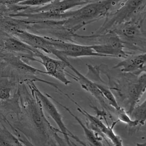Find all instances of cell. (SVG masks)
I'll list each match as a JSON object with an SVG mask.
<instances>
[{
    "instance_id": "7",
    "label": "cell",
    "mask_w": 146,
    "mask_h": 146,
    "mask_svg": "<svg viewBox=\"0 0 146 146\" xmlns=\"http://www.w3.org/2000/svg\"><path fill=\"white\" fill-rule=\"evenodd\" d=\"M35 57L40 59L38 62L42 64L45 70V74L51 76L60 81L65 85H68L71 82L67 77L66 68L68 64L61 60L54 59L46 55L37 50Z\"/></svg>"
},
{
    "instance_id": "5",
    "label": "cell",
    "mask_w": 146,
    "mask_h": 146,
    "mask_svg": "<svg viewBox=\"0 0 146 146\" xmlns=\"http://www.w3.org/2000/svg\"><path fill=\"white\" fill-rule=\"evenodd\" d=\"M52 49L51 54L66 63L68 58L85 57H107L96 52L92 45L81 44L51 38Z\"/></svg>"
},
{
    "instance_id": "23",
    "label": "cell",
    "mask_w": 146,
    "mask_h": 146,
    "mask_svg": "<svg viewBox=\"0 0 146 146\" xmlns=\"http://www.w3.org/2000/svg\"><path fill=\"white\" fill-rule=\"evenodd\" d=\"M119 121L118 120L113 123L111 127L108 126V130L105 134L110 140L114 145L116 146H122V141L119 136L116 134L113 131V128L117 123Z\"/></svg>"
},
{
    "instance_id": "11",
    "label": "cell",
    "mask_w": 146,
    "mask_h": 146,
    "mask_svg": "<svg viewBox=\"0 0 146 146\" xmlns=\"http://www.w3.org/2000/svg\"><path fill=\"white\" fill-rule=\"evenodd\" d=\"M12 34L13 36L32 48L51 54L52 45L49 37L40 36L21 29L17 30Z\"/></svg>"
},
{
    "instance_id": "17",
    "label": "cell",
    "mask_w": 146,
    "mask_h": 146,
    "mask_svg": "<svg viewBox=\"0 0 146 146\" xmlns=\"http://www.w3.org/2000/svg\"><path fill=\"white\" fill-rule=\"evenodd\" d=\"M0 129V146H23L15 136L2 124Z\"/></svg>"
},
{
    "instance_id": "24",
    "label": "cell",
    "mask_w": 146,
    "mask_h": 146,
    "mask_svg": "<svg viewBox=\"0 0 146 146\" xmlns=\"http://www.w3.org/2000/svg\"><path fill=\"white\" fill-rule=\"evenodd\" d=\"M51 1L45 0H29V1H19L17 5L22 6L29 7L31 6L41 7L44 6Z\"/></svg>"
},
{
    "instance_id": "21",
    "label": "cell",
    "mask_w": 146,
    "mask_h": 146,
    "mask_svg": "<svg viewBox=\"0 0 146 146\" xmlns=\"http://www.w3.org/2000/svg\"><path fill=\"white\" fill-rule=\"evenodd\" d=\"M118 120L125 123L130 127H136L139 125L138 121L132 119L125 109L120 107L116 110Z\"/></svg>"
},
{
    "instance_id": "9",
    "label": "cell",
    "mask_w": 146,
    "mask_h": 146,
    "mask_svg": "<svg viewBox=\"0 0 146 146\" xmlns=\"http://www.w3.org/2000/svg\"><path fill=\"white\" fill-rule=\"evenodd\" d=\"M75 74V75L70 74L69 75L75 80L78 82L81 87L87 91L96 99L100 103L103 109L108 111L110 109L109 105L107 100L104 97L96 84L86 76L82 74L70 63L68 67Z\"/></svg>"
},
{
    "instance_id": "16",
    "label": "cell",
    "mask_w": 146,
    "mask_h": 146,
    "mask_svg": "<svg viewBox=\"0 0 146 146\" xmlns=\"http://www.w3.org/2000/svg\"><path fill=\"white\" fill-rule=\"evenodd\" d=\"M56 102L65 109L79 123L84 131L86 139L91 144L95 146H99L103 145L102 142V138H101V137H100L98 135V134L91 129L88 126H86L80 119L73 113L69 108L57 101H56Z\"/></svg>"
},
{
    "instance_id": "1",
    "label": "cell",
    "mask_w": 146,
    "mask_h": 146,
    "mask_svg": "<svg viewBox=\"0 0 146 146\" xmlns=\"http://www.w3.org/2000/svg\"><path fill=\"white\" fill-rule=\"evenodd\" d=\"M19 93L22 112L17 119H26L27 121H17L13 125L19 129L28 125L30 130L33 129L34 131L31 142L34 145H66L58 134L61 131L50 124L34 94L25 86L20 89Z\"/></svg>"
},
{
    "instance_id": "8",
    "label": "cell",
    "mask_w": 146,
    "mask_h": 146,
    "mask_svg": "<svg viewBox=\"0 0 146 146\" xmlns=\"http://www.w3.org/2000/svg\"><path fill=\"white\" fill-rule=\"evenodd\" d=\"M1 49L2 51L19 54L22 58L35 62L37 60L34 57L37 49L32 48L14 36L3 38L1 41Z\"/></svg>"
},
{
    "instance_id": "22",
    "label": "cell",
    "mask_w": 146,
    "mask_h": 146,
    "mask_svg": "<svg viewBox=\"0 0 146 146\" xmlns=\"http://www.w3.org/2000/svg\"><path fill=\"white\" fill-rule=\"evenodd\" d=\"M6 122L8 123L10 126L13 133L15 136L23 145H34L23 132L13 126L7 119Z\"/></svg>"
},
{
    "instance_id": "15",
    "label": "cell",
    "mask_w": 146,
    "mask_h": 146,
    "mask_svg": "<svg viewBox=\"0 0 146 146\" xmlns=\"http://www.w3.org/2000/svg\"><path fill=\"white\" fill-rule=\"evenodd\" d=\"M87 39H94L97 43L96 44H105L109 46L117 51L125 52V46L124 43L119 36L113 31L99 35L93 34L86 36Z\"/></svg>"
},
{
    "instance_id": "12",
    "label": "cell",
    "mask_w": 146,
    "mask_h": 146,
    "mask_svg": "<svg viewBox=\"0 0 146 146\" xmlns=\"http://www.w3.org/2000/svg\"><path fill=\"white\" fill-rule=\"evenodd\" d=\"M146 52L137 54H132L119 62L113 67V69L120 68L121 72L125 74L139 75L146 72Z\"/></svg>"
},
{
    "instance_id": "20",
    "label": "cell",
    "mask_w": 146,
    "mask_h": 146,
    "mask_svg": "<svg viewBox=\"0 0 146 146\" xmlns=\"http://www.w3.org/2000/svg\"><path fill=\"white\" fill-rule=\"evenodd\" d=\"M96 84L104 97L107 100L109 106L115 110L120 107L118 104L117 100L111 90L104 84Z\"/></svg>"
},
{
    "instance_id": "6",
    "label": "cell",
    "mask_w": 146,
    "mask_h": 146,
    "mask_svg": "<svg viewBox=\"0 0 146 146\" xmlns=\"http://www.w3.org/2000/svg\"><path fill=\"white\" fill-rule=\"evenodd\" d=\"M32 92L37 98L43 110L47 112L51 117L61 131V133L64 136L67 144L69 146L74 145L71 140L70 137L77 141L79 139L73 134L65 126L63 120L62 116L55 105L52 102L48 94H44L35 85V82L31 81L27 84Z\"/></svg>"
},
{
    "instance_id": "18",
    "label": "cell",
    "mask_w": 146,
    "mask_h": 146,
    "mask_svg": "<svg viewBox=\"0 0 146 146\" xmlns=\"http://www.w3.org/2000/svg\"><path fill=\"white\" fill-rule=\"evenodd\" d=\"M132 119L138 121L139 125H144L146 119V100L135 107L130 115Z\"/></svg>"
},
{
    "instance_id": "10",
    "label": "cell",
    "mask_w": 146,
    "mask_h": 146,
    "mask_svg": "<svg viewBox=\"0 0 146 146\" xmlns=\"http://www.w3.org/2000/svg\"><path fill=\"white\" fill-rule=\"evenodd\" d=\"M92 1H51L45 5L29 9L28 13L48 12L63 14L74 8L82 7Z\"/></svg>"
},
{
    "instance_id": "13",
    "label": "cell",
    "mask_w": 146,
    "mask_h": 146,
    "mask_svg": "<svg viewBox=\"0 0 146 146\" xmlns=\"http://www.w3.org/2000/svg\"><path fill=\"white\" fill-rule=\"evenodd\" d=\"M21 112L19 92L17 88L13 96L10 99L1 100V121L6 122L7 119V116L10 113L16 114L18 118Z\"/></svg>"
},
{
    "instance_id": "14",
    "label": "cell",
    "mask_w": 146,
    "mask_h": 146,
    "mask_svg": "<svg viewBox=\"0 0 146 146\" xmlns=\"http://www.w3.org/2000/svg\"><path fill=\"white\" fill-rule=\"evenodd\" d=\"M146 88V72L143 73L138 78L137 81L130 85L128 89V96L130 104V108L127 113H131L139 101L142 95L145 92Z\"/></svg>"
},
{
    "instance_id": "4",
    "label": "cell",
    "mask_w": 146,
    "mask_h": 146,
    "mask_svg": "<svg viewBox=\"0 0 146 146\" xmlns=\"http://www.w3.org/2000/svg\"><path fill=\"white\" fill-rule=\"evenodd\" d=\"M145 5L146 1H122L119 6L108 14L102 26L94 34H102L113 30L130 20Z\"/></svg>"
},
{
    "instance_id": "3",
    "label": "cell",
    "mask_w": 146,
    "mask_h": 146,
    "mask_svg": "<svg viewBox=\"0 0 146 146\" xmlns=\"http://www.w3.org/2000/svg\"><path fill=\"white\" fill-rule=\"evenodd\" d=\"M145 16V12L139 13L129 21L112 30L123 41L125 48L127 47L144 52L146 32L144 29L143 24Z\"/></svg>"
},
{
    "instance_id": "19",
    "label": "cell",
    "mask_w": 146,
    "mask_h": 146,
    "mask_svg": "<svg viewBox=\"0 0 146 146\" xmlns=\"http://www.w3.org/2000/svg\"><path fill=\"white\" fill-rule=\"evenodd\" d=\"M15 84L11 80L7 79L1 80L0 97L1 100H6L11 97L12 90L15 88Z\"/></svg>"
},
{
    "instance_id": "2",
    "label": "cell",
    "mask_w": 146,
    "mask_h": 146,
    "mask_svg": "<svg viewBox=\"0 0 146 146\" xmlns=\"http://www.w3.org/2000/svg\"><path fill=\"white\" fill-rule=\"evenodd\" d=\"M120 1H92L80 8L68 12L67 24L72 33L84 26L105 18L116 8Z\"/></svg>"
}]
</instances>
